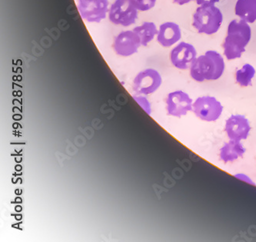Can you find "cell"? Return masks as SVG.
<instances>
[{"mask_svg": "<svg viewBox=\"0 0 256 242\" xmlns=\"http://www.w3.org/2000/svg\"><path fill=\"white\" fill-rule=\"evenodd\" d=\"M138 11L146 12L155 6L156 0H134Z\"/></svg>", "mask_w": 256, "mask_h": 242, "instance_id": "obj_17", "label": "cell"}, {"mask_svg": "<svg viewBox=\"0 0 256 242\" xmlns=\"http://www.w3.org/2000/svg\"><path fill=\"white\" fill-rule=\"evenodd\" d=\"M197 52L191 44L180 42L172 50L170 60L176 68L182 70L191 68L192 65L196 60Z\"/></svg>", "mask_w": 256, "mask_h": 242, "instance_id": "obj_10", "label": "cell"}, {"mask_svg": "<svg viewBox=\"0 0 256 242\" xmlns=\"http://www.w3.org/2000/svg\"><path fill=\"white\" fill-rule=\"evenodd\" d=\"M256 75V70L252 66L246 64L241 70L236 72V81L242 87H248L252 85V80Z\"/></svg>", "mask_w": 256, "mask_h": 242, "instance_id": "obj_16", "label": "cell"}, {"mask_svg": "<svg viewBox=\"0 0 256 242\" xmlns=\"http://www.w3.org/2000/svg\"><path fill=\"white\" fill-rule=\"evenodd\" d=\"M132 98L135 100V101L140 104L142 108L147 114H150V116L151 114V104H150V102L148 101V100H147L146 97L142 96L140 94H137V96H133Z\"/></svg>", "mask_w": 256, "mask_h": 242, "instance_id": "obj_18", "label": "cell"}, {"mask_svg": "<svg viewBox=\"0 0 256 242\" xmlns=\"http://www.w3.org/2000/svg\"><path fill=\"white\" fill-rule=\"evenodd\" d=\"M251 36V28L248 22L242 20H232L228 25V35L222 45L227 60L240 58L246 51V46L250 42Z\"/></svg>", "mask_w": 256, "mask_h": 242, "instance_id": "obj_1", "label": "cell"}, {"mask_svg": "<svg viewBox=\"0 0 256 242\" xmlns=\"http://www.w3.org/2000/svg\"><path fill=\"white\" fill-rule=\"evenodd\" d=\"M224 67V60L218 52L208 51L194 60L190 68V75L198 82L217 80L222 76Z\"/></svg>", "mask_w": 256, "mask_h": 242, "instance_id": "obj_2", "label": "cell"}, {"mask_svg": "<svg viewBox=\"0 0 256 242\" xmlns=\"http://www.w3.org/2000/svg\"><path fill=\"white\" fill-rule=\"evenodd\" d=\"M133 31L140 36L142 46H146L158 34V30L154 22H144L142 25L133 28Z\"/></svg>", "mask_w": 256, "mask_h": 242, "instance_id": "obj_15", "label": "cell"}, {"mask_svg": "<svg viewBox=\"0 0 256 242\" xmlns=\"http://www.w3.org/2000/svg\"><path fill=\"white\" fill-rule=\"evenodd\" d=\"M192 0H173V2L175 4H178V5H184V4H188Z\"/></svg>", "mask_w": 256, "mask_h": 242, "instance_id": "obj_21", "label": "cell"}, {"mask_svg": "<svg viewBox=\"0 0 256 242\" xmlns=\"http://www.w3.org/2000/svg\"><path fill=\"white\" fill-rule=\"evenodd\" d=\"M246 153V148L242 144L241 141L230 140L226 143L220 150V160L224 163L232 162Z\"/></svg>", "mask_w": 256, "mask_h": 242, "instance_id": "obj_13", "label": "cell"}, {"mask_svg": "<svg viewBox=\"0 0 256 242\" xmlns=\"http://www.w3.org/2000/svg\"><path fill=\"white\" fill-rule=\"evenodd\" d=\"M166 110L168 114L181 118L186 116L188 112L192 111L193 102L187 93L176 91L170 93L167 96Z\"/></svg>", "mask_w": 256, "mask_h": 242, "instance_id": "obj_9", "label": "cell"}, {"mask_svg": "<svg viewBox=\"0 0 256 242\" xmlns=\"http://www.w3.org/2000/svg\"><path fill=\"white\" fill-rule=\"evenodd\" d=\"M234 176L241 180V181L244 182L248 183V184H252V186H256V183L247 174H243V173H238V174H234Z\"/></svg>", "mask_w": 256, "mask_h": 242, "instance_id": "obj_19", "label": "cell"}, {"mask_svg": "<svg viewBox=\"0 0 256 242\" xmlns=\"http://www.w3.org/2000/svg\"><path fill=\"white\" fill-rule=\"evenodd\" d=\"M250 130L251 126L248 118L242 114H232L226 122L224 131L230 140H246Z\"/></svg>", "mask_w": 256, "mask_h": 242, "instance_id": "obj_11", "label": "cell"}, {"mask_svg": "<svg viewBox=\"0 0 256 242\" xmlns=\"http://www.w3.org/2000/svg\"><path fill=\"white\" fill-rule=\"evenodd\" d=\"M236 14L248 24L256 21V0H238L236 5Z\"/></svg>", "mask_w": 256, "mask_h": 242, "instance_id": "obj_14", "label": "cell"}, {"mask_svg": "<svg viewBox=\"0 0 256 242\" xmlns=\"http://www.w3.org/2000/svg\"><path fill=\"white\" fill-rule=\"evenodd\" d=\"M138 10L134 0H116L108 11V18L115 25L127 27L135 24Z\"/></svg>", "mask_w": 256, "mask_h": 242, "instance_id": "obj_4", "label": "cell"}, {"mask_svg": "<svg viewBox=\"0 0 256 242\" xmlns=\"http://www.w3.org/2000/svg\"><path fill=\"white\" fill-rule=\"evenodd\" d=\"M196 2L200 6H211L220 2V0H196Z\"/></svg>", "mask_w": 256, "mask_h": 242, "instance_id": "obj_20", "label": "cell"}, {"mask_svg": "<svg viewBox=\"0 0 256 242\" xmlns=\"http://www.w3.org/2000/svg\"><path fill=\"white\" fill-rule=\"evenodd\" d=\"M180 26L175 22H168L162 24L157 34V41L163 47H170L181 40Z\"/></svg>", "mask_w": 256, "mask_h": 242, "instance_id": "obj_12", "label": "cell"}, {"mask_svg": "<svg viewBox=\"0 0 256 242\" xmlns=\"http://www.w3.org/2000/svg\"><path fill=\"white\" fill-rule=\"evenodd\" d=\"M192 112L200 120L206 122L218 120L223 112L222 104L214 97H200L193 103Z\"/></svg>", "mask_w": 256, "mask_h": 242, "instance_id": "obj_6", "label": "cell"}, {"mask_svg": "<svg viewBox=\"0 0 256 242\" xmlns=\"http://www.w3.org/2000/svg\"><path fill=\"white\" fill-rule=\"evenodd\" d=\"M140 36L133 30L122 31L114 40V48L120 56L128 57L134 55L141 46Z\"/></svg>", "mask_w": 256, "mask_h": 242, "instance_id": "obj_8", "label": "cell"}, {"mask_svg": "<svg viewBox=\"0 0 256 242\" xmlns=\"http://www.w3.org/2000/svg\"><path fill=\"white\" fill-rule=\"evenodd\" d=\"M162 82L160 72L153 68L140 72L133 81V90L137 94H150L157 91Z\"/></svg>", "mask_w": 256, "mask_h": 242, "instance_id": "obj_7", "label": "cell"}, {"mask_svg": "<svg viewBox=\"0 0 256 242\" xmlns=\"http://www.w3.org/2000/svg\"><path fill=\"white\" fill-rule=\"evenodd\" d=\"M108 0H78L77 8L82 18L88 22H100L110 11Z\"/></svg>", "mask_w": 256, "mask_h": 242, "instance_id": "obj_5", "label": "cell"}, {"mask_svg": "<svg viewBox=\"0 0 256 242\" xmlns=\"http://www.w3.org/2000/svg\"><path fill=\"white\" fill-rule=\"evenodd\" d=\"M222 14L220 8L211 6H201L193 15L192 26L200 34H216L222 24Z\"/></svg>", "mask_w": 256, "mask_h": 242, "instance_id": "obj_3", "label": "cell"}]
</instances>
